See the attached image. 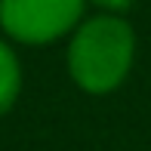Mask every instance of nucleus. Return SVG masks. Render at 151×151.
Returning <instances> with one entry per match:
<instances>
[{"mask_svg": "<svg viewBox=\"0 0 151 151\" xmlns=\"http://www.w3.org/2000/svg\"><path fill=\"white\" fill-rule=\"evenodd\" d=\"M136 59V34L123 16L96 12L74 28L68 43V74L83 93L105 96L127 80Z\"/></svg>", "mask_w": 151, "mask_h": 151, "instance_id": "obj_1", "label": "nucleus"}, {"mask_svg": "<svg viewBox=\"0 0 151 151\" xmlns=\"http://www.w3.org/2000/svg\"><path fill=\"white\" fill-rule=\"evenodd\" d=\"M86 0H0V28L9 40L43 46L74 34Z\"/></svg>", "mask_w": 151, "mask_h": 151, "instance_id": "obj_2", "label": "nucleus"}, {"mask_svg": "<svg viewBox=\"0 0 151 151\" xmlns=\"http://www.w3.org/2000/svg\"><path fill=\"white\" fill-rule=\"evenodd\" d=\"M19 93H22V65L16 50L0 37V114L16 105Z\"/></svg>", "mask_w": 151, "mask_h": 151, "instance_id": "obj_3", "label": "nucleus"}, {"mask_svg": "<svg viewBox=\"0 0 151 151\" xmlns=\"http://www.w3.org/2000/svg\"><path fill=\"white\" fill-rule=\"evenodd\" d=\"M86 3H93L99 12H111V16H123V12L129 9V6L136 3V0H86Z\"/></svg>", "mask_w": 151, "mask_h": 151, "instance_id": "obj_4", "label": "nucleus"}]
</instances>
